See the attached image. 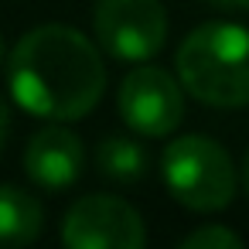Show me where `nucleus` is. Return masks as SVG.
<instances>
[{"label":"nucleus","mask_w":249,"mask_h":249,"mask_svg":"<svg viewBox=\"0 0 249 249\" xmlns=\"http://www.w3.org/2000/svg\"><path fill=\"white\" fill-rule=\"evenodd\" d=\"M7 86L21 109L69 123L96 109L106 92L99 48L69 24L31 28L7 55Z\"/></svg>","instance_id":"obj_1"},{"label":"nucleus","mask_w":249,"mask_h":249,"mask_svg":"<svg viewBox=\"0 0 249 249\" xmlns=\"http://www.w3.org/2000/svg\"><path fill=\"white\" fill-rule=\"evenodd\" d=\"M178 82L208 106H249V31L242 24L195 28L178 48Z\"/></svg>","instance_id":"obj_2"},{"label":"nucleus","mask_w":249,"mask_h":249,"mask_svg":"<svg viewBox=\"0 0 249 249\" xmlns=\"http://www.w3.org/2000/svg\"><path fill=\"white\" fill-rule=\"evenodd\" d=\"M167 191L191 212H218L235 195V167L222 143L212 137H178L160 157Z\"/></svg>","instance_id":"obj_3"},{"label":"nucleus","mask_w":249,"mask_h":249,"mask_svg":"<svg viewBox=\"0 0 249 249\" xmlns=\"http://www.w3.org/2000/svg\"><path fill=\"white\" fill-rule=\"evenodd\" d=\"M92 28L99 45L120 62H147L167 41L160 0H99Z\"/></svg>","instance_id":"obj_4"},{"label":"nucleus","mask_w":249,"mask_h":249,"mask_svg":"<svg viewBox=\"0 0 249 249\" xmlns=\"http://www.w3.org/2000/svg\"><path fill=\"white\" fill-rule=\"evenodd\" d=\"M62 242L69 249H140L147 229L130 201L116 195H86L69 208Z\"/></svg>","instance_id":"obj_5"},{"label":"nucleus","mask_w":249,"mask_h":249,"mask_svg":"<svg viewBox=\"0 0 249 249\" xmlns=\"http://www.w3.org/2000/svg\"><path fill=\"white\" fill-rule=\"evenodd\" d=\"M116 106H120V116L126 120V126L137 130L140 137H167V133H174V126L184 116L181 82L174 75H167L164 69L140 65L123 79Z\"/></svg>","instance_id":"obj_6"},{"label":"nucleus","mask_w":249,"mask_h":249,"mask_svg":"<svg viewBox=\"0 0 249 249\" xmlns=\"http://www.w3.org/2000/svg\"><path fill=\"white\" fill-rule=\"evenodd\" d=\"M86 164V147L82 140L65 130V126H45L31 137L28 150H24V171L38 188L58 191L79 181Z\"/></svg>","instance_id":"obj_7"},{"label":"nucleus","mask_w":249,"mask_h":249,"mask_svg":"<svg viewBox=\"0 0 249 249\" xmlns=\"http://www.w3.org/2000/svg\"><path fill=\"white\" fill-rule=\"evenodd\" d=\"M45 229V208L35 195L0 184V246H28Z\"/></svg>","instance_id":"obj_8"},{"label":"nucleus","mask_w":249,"mask_h":249,"mask_svg":"<svg viewBox=\"0 0 249 249\" xmlns=\"http://www.w3.org/2000/svg\"><path fill=\"white\" fill-rule=\"evenodd\" d=\"M96 167H99V174H106L120 184H130L147 174V150L130 137H106L96 147Z\"/></svg>","instance_id":"obj_9"},{"label":"nucleus","mask_w":249,"mask_h":249,"mask_svg":"<svg viewBox=\"0 0 249 249\" xmlns=\"http://www.w3.org/2000/svg\"><path fill=\"white\" fill-rule=\"evenodd\" d=\"M181 249H242V235L225 225H205L181 239Z\"/></svg>","instance_id":"obj_10"},{"label":"nucleus","mask_w":249,"mask_h":249,"mask_svg":"<svg viewBox=\"0 0 249 249\" xmlns=\"http://www.w3.org/2000/svg\"><path fill=\"white\" fill-rule=\"evenodd\" d=\"M7 133H11V113H7L4 103H0V150H4V143H7Z\"/></svg>","instance_id":"obj_11"},{"label":"nucleus","mask_w":249,"mask_h":249,"mask_svg":"<svg viewBox=\"0 0 249 249\" xmlns=\"http://www.w3.org/2000/svg\"><path fill=\"white\" fill-rule=\"evenodd\" d=\"M208 4L215 11H232V7H239V0H208Z\"/></svg>","instance_id":"obj_12"},{"label":"nucleus","mask_w":249,"mask_h":249,"mask_svg":"<svg viewBox=\"0 0 249 249\" xmlns=\"http://www.w3.org/2000/svg\"><path fill=\"white\" fill-rule=\"evenodd\" d=\"M242 181H246V191H249V154H246V164H242Z\"/></svg>","instance_id":"obj_13"},{"label":"nucleus","mask_w":249,"mask_h":249,"mask_svg":"<svg viewBox=\"0 0 249 249\" xmlns=\"http://www.w3.org/2000/svg\"><path fill=\"white\" fill-rule=\"evenodd\" d=\"M239 7H246V11H249V0H239Z\"/></svg>","instance_id":"obj_14"},{"label":"nucleus","mask_w":249,"mask_h":249,"mask_svg":"<svg viewBox=\"0 0 249 249\" xmlns=\"http://www.w3.org/2000/svg\"><path fill=\"white\" fill-rule=\"evenodd\" d=\"M0 62H4V41H0Z\"/></svg>","instance_id":"obj_15"}]
</instances>
